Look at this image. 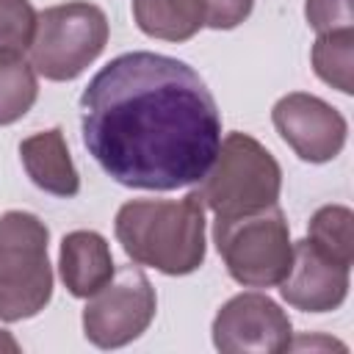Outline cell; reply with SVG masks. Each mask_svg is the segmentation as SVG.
<instances>
[{
    "instance_id": "16",
    "label": "cell",
    "mask_w": 354,
    "mask_h": 354,
    "mask_svg": "<svg viewBox=\"0 0 354 354\" xmlns=\"http://www.w3.org/2000/svg\"><path fill=\"white\" fill-rule=\"evenodd\" d=\"M354 213L346 205H324L313 213L307 238L337 263L348 266L354 263Z\"/></svg>"
},
{
    "instance_id": "18",
    "label": "cell",
    "mask_w": 354,
    "mask_h": 354,
    "mask_svg": "<svg viewBox=\"0 0 354 354\" xmlns=\"http://www.w3.org/2000/svg\"><path fill=\"white\" fill-rule=\"evenodd\" d=\"M304 17H307L310 28L318 30V33L354 28L351 0H307L304 3Z\"/></svg>"
},
{
    "instance_id": "5",
    "label": "cell",
    "mask_w": 354,
    "mask_h": 354,
    "mask_svg": "<svg viewBox=\"0 0 354 354\" xmlns=\"http://www.w3.org/2000/svg\"><path fill=\"white\" fill-rule=\"evenodd\" d=\"M213 241L230 277L243 288L279 285L293 260L290 227L279 205L232 218H216Z\"/></svg>"
},
{
    "instance_id": "10",
    "label": "cell",
    "mask_w": 354,
    "mask_h": 354,
    "mask_svg": "<svg viewBox=\"0 0 354 354\" xmlns=\"http://www.w3.org/2000/svg\"><path fill=\"white\" fill-rule=\"evenodd\" d=\"M348 266L324 254L310 238L293 243V260L279 282L282 299L301 313H332L348 296Z\"/></svg>"
},
{
    "instance_id": "6",
    "label": "cell",
    "mask_w": 354,
    "mask_h": 354,
    "mask_svg": "<svg viewBox=\"0 0 354 354\" xmlns=\"http://www.w3.org/2000/svg\"><path fill=\"white\" fill-rule=\"evenodd\" d=\"M108 44V17L100 6L72 0L36 17L30 64L47 80H75Z\"/></svg>"
},
{
    "instance_id": "3",
    "label": "cell",
    "mask_w": 354,
    "mask_h": 354,
    "mask_svg": "<svg viewBox=\"0 0 354 354\" xmlns=\"http://www.w3.org/2000/svg\"><path fill=\"white\" fill-rule=\"evenodd\" d=\"M194 191L216 218H232L277 205L282 169L257 138L246 133H227Z\"/></svg>"
},
{
    "instance_id": "20",
    "label": "cell",
    "mask_w": 354,
    "mask_h": 354,
    "mask_svg": "<svg viewBox=\"0 0 354 354\" xmlns=\"http://www.w3.org/2000/svg\"><path fill=\"white\" fill-rule=\"evenodd\" d=\"M0 346H8V348H17V343L8 337V335H3V329H0Z\"/></svg>"
},
{
    "instance_id": "12",
    "label": "cell",
    "mask_w": 354,
    "mask_h": 354,
    "mask_svg": "<svg viewBox=\"0 0 354 354\" xmlns=\"http://www.w3.org/2000/svg\"><path fill=\"white\" fill-rule=\"evenodd\" d=\"M19 158L36 188L53 196H75L80 191V174L72 163L61 127H50L22 138Z\"/></svg>"
},
{
    "instance_id": "7",
    "label": "cell",
    "mask_w": 354,
    "mask_h": 354,
    "mask_svg": "<svg viewBox=\"0 0 354 354\" xmlns=\"http://www.w3.org/2000/svg\"><path fill=\"white\" fill-rule=\"evenodd\" d=\"M158 310L152 282L138 266H122L88 296L83 310V335L97 348H119L147 332Z\"/></svg>"
},
{
    "instance_id": "14",
    "label": "cell",
    "mask_w": 354,
    "mask_h": 354,
    "mask_svg": "<svg viewBox=\"0 0 354 354\" xmlns=\"http://www.w3.org/2000/svg\"><path fill=\"white\" fill-rule=\"evenodd\" d=\"M39 97V80L30 61L17 50H0V124L22 119Z\"/></svg>"
},
{
    "instance_id": "4",
    "label": "cell",
    "mask_w": 354,
    "mask_h": 354,
    "mask_svg": "<svg viewBox=\"0 0 354 354\" xmlns=\"http://www.w3.org/2000/svg\"><path fill=\"white\" fill-rule=\"evenodd\" d=\"M50 232L25 210L0 213V321L14 324L39 315L53 299Z\"/></svg>"
},
{
    "instance_id": "8",
    "label": "cell",
    "mask_w": 354,
    "mask_h": 354,
    "mask_svg": "<svg viewBox=\"0 0 354 354\" xmlns=\"http://www.w3.org/2000/svg\"><path fill=\"white\" fill-rule=\"evenodd\" d=\"M213 346L224 354H279L290 348L288 313L266 293L232 296L213 318Z\"/></svg>"
},
{
    "instance_id": "17",
    "label": "cell",
    "mask_w": 354,
    "mask_h": 354,
    "mask_svg": "<svg viewBox=\"0 0 354 354\" xmlns=\"http://www.w3.org/2000/svg\"><path fill=\"white\" fill-rule=\"evenodd\" d=\"M36 8L30 0H0V50H28L36 30Z\"/></svg>"
},
{
    "instance_id": "19",
    "label": "cell",
    "mask_w": 354,
    "mask_h": 354,
    "mask_svg": "<svg viewBox=\"0 0 354 354\" xmlns=\"http://www.w3.org/2000/svg\"><path fill=\"white\" fill-rule=\"evenodd\" d=\"M205 6H207V28L232 30L252 14L254 0H205Z\"/></svg>"
},
{
    "instance_id": "11",
    "label": "cell",
    "mask_w": 354,
    "mask_h": 354,
    "mask_svg": "<svg viewBox=\"0 0 354 354\" xmlns=\"http://www.w3.org/2000/svg\"><path fill=\"white\" fill-rule=\"evenodd\" d=\"M58 271L75 299H88L113 277V254L108 241L94 230H75L64 235Z\"/></svg>"
},
{
    "instance_id": "13",
    "label": "cell",
    "mask_w": 354,
    "mask_h": 354,
    "mask_svg": "<svg viewBox=\"0 0 354 354\" xmlns=\"http://www.w3.org/2000/svg\"><path fill=\"white\" fill-rule=\"evenodd\" d=\"M141 33L160 41H188L207 25L205 0H133Z\"/></svg>"
},
{
    "instance_id": "15",
    "label": "cell",
    "mask_w": 354,
    "mask_h": 354,
    "mask_svg": "<svg viewBox=\"0 0 354 354\" xmlns=\"http://www.w3.org/2000/svg\"><path fill=\"white\" fill-rule=\"evenodd\" d=\"M310 58H313L315 75L326 86L343 94L354 91V28L318 33Z\"/></svg>"
},
{
    "instance_id": "9",
    "label": "cell",
    "mask_w": 354,
    "mask_h": 354,
    "mask_svg": "<svg viewBox=\"0 0 354 354\" xmlns=\"http://www.w3.org/2000/svg\"><path fill=\"white\" fill-rule=\"evenodd\" d=\"M271 122L282 141L307 163H326L340 155L348 124L337 108L315 94L293 91L277 100Z\"/></svg>"
},
{
    "instance_id": "1",
    "label": "cell",
    "mask_w": 354,
    "mask_h": 354,
    "mask_svg": "<svg viewBox=\"0 0 354 354\" xmlns=\"http://www.w3.org/2000/svg\"><path fill=\"white\" fill-rule=\"evenodd\" d=\"M88 155L127 188L177 191L210 169L221 144L218 105L185 61L124 53L80 94Z\"/></svg>"
},
{
    "instance_id": "2",
    "label": "cell",
    "mask_w": 354,
    "mask_h": 354,
    "mask_svg": "<svg viewBox=\"0 0 354 354\" xmlns=\"http://www.w3.org/2000/svg\"><path fill=\"white\" fill-rule=\"evenodd\" d=\"M113 232L136 266L183 277L205 263V205L196 191L183 199L124 202Z\"/></svg>"
}]
</instances>
